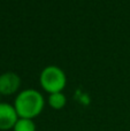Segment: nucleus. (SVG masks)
<instances>
[{"mask_svg": "<svg viewBox=\"0 0 130 131\" xmlns=\"http://www.w3.org/2000/svg\"><path fill=\"white\" fill-rule=\"evenodd\" d=\"M21 86V78L13 71H7L0 75V94L10 95L17 92Z\"/></svg>", "mask_w": 130, "mask_h": 131, "instance_id": "obj_3", "label": "nucleus"}, {"mask_svg": "<svg viewBox=\"0 0 130 131\" xmlns=\"http://www.w3.org/2000/svg\"><path fill=\"white\" fill-rule=\"evenodd\" d=\"M48 106L51 108L55 109V111H60L67 104V98L66 95L62 92H58V93H52V94L48 95Z\"/></svg>", "mask_w": 130, "mask_h": 131, "instance_id": "obj_5", "label": "nucleus"}, {"mask_svg": "<svg viewBox=\"0 0 130 131\" xmlns=\"http://www.w3.org/2000/svg\"><path fill=\"white\" fill-rule=\"evenodd\" d=\"M40 85L47 93L62 92L67 84V76L61 68L57 66H47L44 68L39 76Z\"/></svg>", "mask_w": 130, "mask_h": 131, "instance_id": "obj_2", "label": "nucleus"}, {"mask_svg": "<svg viewBox=\"0 0 130 131\" xmlns=\"http://www.w3.org/2000/svg\"><path fill=\"white\" fill-rule=\"evenodd\" d=\"M0 97H1V94H0Z\"/></svg>", "mask_w": 130, "mask_h": 131, "instance_id": "obj_7", "label": "nucleus"}, {"mask_svg": "<svg viewBox=\"0 0 130 131\" xmlns=\"http://www.w3.org/2000/svg\"><path fill=\"white\" fill-rule=\"evenodd\" d=\"M13 106L20 118L34 120L43 112L45 106V99L43 94L37 90L28 89L18 93Z\"/></svg>", "mask_w": 130, "mask_h": 131, "instance_id": "obj_1", "label": "nucleus"}, {"mask_svg": "<svg viewBox=\"0 0 130 131\" xmlns=\"http://www.w3.org/2000/svg\"><path fill=\"white\" fill-rule=\"evenodd\" d=\"M18 118L14 106L7 102H0V130L7 131L13 129Z\"/></svg>", "mask_w": 130, "mask_h": 131, "instance_id": "obj_4", "label": "nucleus"}, {"mask_svg": "<svg viewBox=\"0 0 130 131\" xmlns=\"http://www.w3.org/2000/svg\"><path fill=\"white\" fill-rule=\"evenodd\" d=\"M13 131H37L36 123L29 118H18L13 128Z\"/></svg>", "mask_w": 130, "mask_h": 131, "instance_id": "obj_6", "label": "nucleus"}]
</instances>
